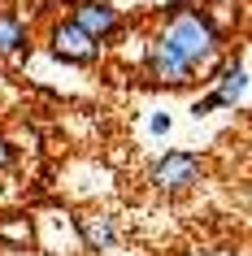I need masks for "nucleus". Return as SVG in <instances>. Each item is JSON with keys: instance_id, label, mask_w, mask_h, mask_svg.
<instances>
[{"instance_id": "obj_1", "label": "nucleus", "mask_w": 252, "mask_h": 256, "mask_svg": "<svg viewBox=\"0 0 252 256\" xmlns=\"http://www.w3.org/2000/svg\"><path fill=\"white\" fill-rule=\"evenodd\" d=\"M165 35H170L196 66H204V61L213 56V48H217V30H213V22L204 14H196V9H174L170 22H165Z\"/></svg>"}, {"instance_id": "obj_11", "label": "nucleus", "mask_w": 252, "mask_h": 256, "mask_svg": "<svg viewBox=\"0 0 252 256\" xmlns=\"http://www.w3.org/2000/svg\"><path fill=\"white\" fill-rule=\"evenodd\" d=\"M152 130H157V135H161V130H170V118H165V113H157V118H152Z\"/></svg>"}, {"instance_id": "obj_3", "label": "nucleus", "mask_w": 252, "mask_h": 256, "mask_svg": "<svg viewBox=\"0 0 252 256\" xmlns=\"http://www.w3.org/2000/svg\"><path fill=\"white\" fill-rule=\"evenodd\" d=\"M152 187L157 191H187L191 182H200V156L196 152H165L152 165Z\"/></svg>"}, {"instance_id": "obj_7", "label": "nucleus", "mask_w": 252, "mask_h": 256, "mask_svg": "<svg viewBox=\"0 0 252 256\" xmlns=\"http://www.w3.org/2000/svg\"><path fill=\"white\" fill-rule=\"evenodd\" d=\"M27 48V30L14 14H0V56H14Z\"/></svg>"}, {"instance_id": "obj_5", "label": "nucleus", "mask_w": 252, "mask_h": 256, "mask_svg": "<svg viewBox=\"0 0 252 256\" xmlns=\"http://www.w3.org/2000/svg\"><path fill=\"white\" fill-rule=\"evenodd\" d=\"M243 92H248V74H243L239 66H230V70L222 74V78H217V92H213V96H204V100H196V108H191V113L200 118V113H209V108L235 104V100H239Z\"/></svg>"}, {"instance_id": "obj_9", "label": "nucleus", "mask_w": 252, "mask_h": 256, "mask_svg": "<svg viewBox=\"0 0 252 256\" xmlns=\"http://www.w3.org/2000/svg\"><path fill=\"white\" fill-rule=\"evenodd\" d=\"M0 234H5V239H14V243H27V239H31V226H22V222H5Z\"/></svg>"}, {"instance_id": "obj_6", "label": "nucleus", "mask_w": 252, "mask_h": 256, "mask_svg": "<svg viewBox=\"0 0 252 256\" xmlns=\"http://www.w3.org/2000/svg\"><path fill=\"white\" fill-rule=\"evenodd\" d=\"M74 22H79V26H87L96 40H105V35H113V30H118V14H113L109 4H96V0H83L79 9H74Z\"/></svg>"}, {"instance_id": "obj_10", "label": "nucleus", "mask_w": 252, "mask_h": 256, "mask_svg": "<svg viewBox=\"0 0 252 256\" xmlns=\"http://www.w3.org/2000/svg\"><path fill=\"white\" fill-rule=\"evenodd\" d=\"M14 161V148H9V144H5V139H0V170H5V165Z\"/></svg>"}, {"instance_id": "obj_4", "label": "nucleus", "mask_w": 252, "mask_h": 256, "mask_svg": "<svg viewBox=\"0 0 252 256\" xmlns=\"http://www.w3.org/2000/svg\"><path fill=\"white\" fill-rule=\"evenodd\" d=\"M53 52L61 56V61L87 66V61H96V52H100V40H96L87 26H79V22H61V26L53 30Z\"/></svg>"}, {"instance_id": "obj_8", "label": "nucleus", "mask_w": 252, "mask_h": 256, "mask_svg": "<svg viewBox=\"0 0 252 256\" xmlns=\"http://www.w3.org/2000/svg\"><path fill=\"white\" fill-rule=\"evenodd\" d=\"M83 243L87 248H96V252H105L109 243H113V226H109L105 217H83Z\"/></svg>"}, {"instance_id": "obj_2", "label": "nucleus", "mask_w": 252, "mask_h": 256, "mask_svg": "<svg viewBox=\"0 0 252 256\" xmlns=\"http://www.w3.org/2000/svg\"><path fill=\"white\" fill-rule=\"evenodd\" d=\"M148 74H152V78L157 82H170V87H183L187 78H191V70H196V61H191V56L183 52V48H178V44L170 40V35H165V30H161L157 40L148 44Z\"/></svg>"}]
</instances>
